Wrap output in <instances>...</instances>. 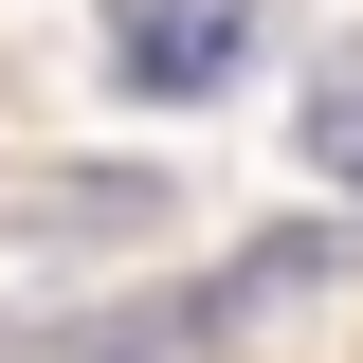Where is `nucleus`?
<instances>
[{
  "mask_svg": "<svg viewBox=\"0 0 363 363\" xmlns=\"http://www.w3.org/2000/svg\"><path fill=\"white\" fill-rule=\"evenodd\" d=\"M109 73L145 109H200V91L255 73V0H109Z\"/></svg>",
  "mask_w": 363,
  "mask_h": 363,
  "instance_id": "1",
  "label": "nucleus"
},
{
  "mask_svg": "<svg viewBox=\"0 0 363 363\" xmlns=\"http://www.w3.org/2000/svg\"><path fill=\"white\" fill-rule=\"evenodd\" d=\"M309 164L363 200V55H327V73H309Z\"/></svg>",
  "mask_w": 363,
  "mask_h": 363,
  "instance_id": "2",
  "label": "nucleus"
}]
</instances>
